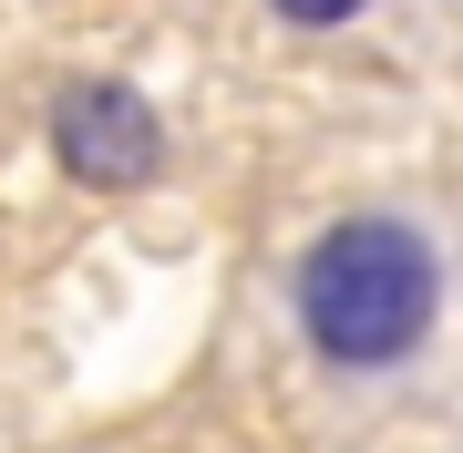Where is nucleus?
I'll return each mask as SVG.
<instances>
[{
    "mask_svg": "<svg viewBox=\"0 0 463 453\" xmlns=\"http://www.w3.org/2000/svg\"><path fill=\"white\" fill-rule=\"evenodd\" d=\"M443 309V258L422 227L402 217H340L319 227V248L298 258V330L319 361L340 371H392L432 340Z\"/></svg>",
    "mask_w": 463,
    "mask_h": 453,
    "instance_id": "f257e3e1",
    "label": "nucleus"
},
{
    "mask_svg": "<svg viewBox=\"0 0 463 453\" xmlns=\"http://www.w3.org/2000/svg\"><path fill=\"white\" fill-rule=\"evenodd\" d=\"M52 155H62L72 185H103V196H124V185H145L165 165V124H155V103L134 83H62L52 93Z\"/></svg>",
    "mask_w": 463,
    "mask_h": 453,
    "instance_id": "f03ea898",
    "label": "nucleus"
},
{
    "mask_svg": "<svg viewBox=\"0 0 463 453\" xmlns=\"http://www.w3.org/2000/svg\"><path fill=\"white\" fill-rule=\"evenodd\" d=\"M279 21H298V32H340V21H361L371 0H268Z\"/></svg>",
    "mask_w": 463,
    "mask_h": 453,
    "instance_id": "7ed1b4c3",
    "label": "nucleus"
}]
</instances>
